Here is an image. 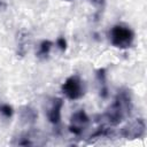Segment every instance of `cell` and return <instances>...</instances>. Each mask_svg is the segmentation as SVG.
Wrapping results in <instances>:
<instances>
[{
    "label": "cell",
    "instance_id": "1",
    "mask_svg": "<svg viewBox=\"0 0 147 147\" xmlns=\"http://www.w3.org/2000/svg\"><path fill=\"white\" fill-rule=\"evenodd\" d=\"M132 109L131 95L127 91H121L117 93L114 102L109 108L101 115V118L105 122V126L111 127L122 123L127 116H130Z\"/></svg>",
    "mask_w": 147,
    "mask_h": 147
},
{
    "label": "cell",
    "instance_id": "2",
    "mask_svg": "<svg viewBox=\"0 0 147 147\" xmlns=\"http://www.w3.org/2000/svg\"><path fill=\"white\" fill-rule=\"evenodd\" d=\"M109 40L113 46L121 49H126L131 47L134 41V32L129 26L117 24L110 29Z\"/></svg>",
    "mask_w": 147,
    "mask_h": 147
},
{
    "label": "cell",
    "instance_id": "3",
    "mask_svg": "<svg viewBox=\"0 0 147 147\" xmlns=\"http://www.w3.org/2000/svg\"><path fill=\"white\" fill-rule=\"evenodd\" d=\"M62 93L65 95L69 100H79L85 95L86 92V85L85 82L78 76L72 75L65 79V82L61 86Z\"/></svg>",
    "mask_w": 147,
    "mask_h": 147
},
{
    "label": "cell",
    "instance_id": "6",
    "mask_svg": "<svg viewBox=\"0 0 147 147\" xmlns=\"http://www.w3.org/2000/svg\"><path fill=\"white\" fill-rule=\"evenodd\" d=\"M63 107V100L60 98H54L51 101V105L47 107L46 109V116L48 118V121L54 124L57 125L61 122V110Z\"/></svg>",
    "mask_w": 147,
    "mask_h": 147
},
{
    "label": "cell",
    "instance_id": "9",
    "mask_svg": "<svg viewBox=\"0 0 147 147\" xmlns=\"http://www.w3.org/2000/svg\"><path fill=\"white\" fill-rule=\"evenodd\" d=\"M0 114H2L7 118L11 117V115H13V108H11V106H9L7 103L0 105Z\"/></svg>",
    "mask_w": 147,
    "mask_h": 147
},
{
    "label": "cell",
    "instance_id": "4",
    "mask_svg": "<svg viewBox=\"0 0 147 147\" xmlns=\"http://www.w3.org/2000/svg\"><path fill=\"white\" fill-rule=\"evenodd\" d=\"M88 125H90V117L83 109H80L71 115L69 123V131L75 136H80L88 127Z\"/></svg>",
    "mask_w": 147,
    "mask_h": 147
},
{
    "label": "cell",
    "instance_id": "10",
    "mask_svg": "<svg viewBox=\"0 0 147 147\" xmlns=\"http://www.w3.org/2000/svg\"><path fill=\"white\" fill-rule=\"evenodd\" d=\"M56 45L59 46V48H60L61 51H65V48H67V40H65L63 37H60V38H57V40H56Z\"/></svg>",
    "mask_w": 147,
    "mask_h": 147
},
{
    "label": "cell",
    "instance_id": "8",
    "mask_svg": "<svg viewBox=\"0 0 147 147\" xmlns=\"http://www.w3.org/2000/svg\"><path fill=\"white\" fill-rule=\"evenodd\" d=\"M53 42L49 40H42L41 44L39 45V51H38V57L40 59H46L49 55V52L52 49Z\"/></svg>",
    "mask_w": 147,
    "mask_h": 147
},
{
    "label": "cell",
    "instance_id": "7",
    "mask_svg": "<svg viewBox=\"0 0 147 147\" xmlns=\"http://www.w3.org/2000/svg\"><path fill=\"white\" fill-rule=\"evenodd\" d=\"M96 79L99 83V92L102 98H107L108 95V87H107V79H106V70L99 69L96 71Z\"/></svg>",
    "mask_w": 147,
    "mask_h": 147
},
{
    "label": "cell",
    "instance_id": "5",
    "mask_svg": "<svg viewBox=\"0 0 147 147\" xmlns=\"http://www.w3.org/2000/svg\"><path fill=\"white\" fill-rule=\"evenodd\" d=\"M145 121L142 118H138L134 122L130 123L129 125L124 126L121 131V134L127 139H136L141 138L145 134Z\"/></svg>",
    "mask_w": 147,
    "mask_h": 147
}]
</instances>
